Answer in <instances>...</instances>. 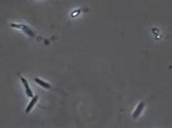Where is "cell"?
Returning <instances> with one entry per match:
<instances>
[{
	"label": "cell",
	"mask_w": 172,
	"mask_h": 128,
	"mask_svg": "<svg viewBox=\"0 0 172 128\" xmlns=\"http://www.w3.org/2000/svg\"><path fill=\"white\" fill-rule=\"evenodd\" d=\"M145 109V102H139L138 106H136V109L134 110V112H133L132 114V117L133 118H137L139 115H141V113L143 112V110Z\"/></svg>",
	"instance_id": "4"
},
{
	"label": "cell",
	"mask_w": 172,
	"mask_h": 128,
	"mask_svg": "<svg viewBox=\"0 0 172 128\" xmlns=\"http://www.w3.org/2000/svg\"><path fill=\"white\" fill-rule=\"evenodd\" d=\"M18 75H19L20 81H22L23 86H24V88H25V93H26V96H27V97H29V98L34 97V92L32 91L31 87H29V81H27V79H26V78H24V77H23L22 75L20 74V73H19Z\"/></svg>",
	"instance_id": "2"
},
{
	"label": "cell",
	"mask_w": 172,
	"mask_h": 128,
	"mask_svg": "<svg viewBox=\"0 0 172 128\" xmlns=\"http://www.w3.org/2000/svg\"><path fill=\"white\" fill-rule=\"evenodd\" d=\"M34 81H35V83L37 84L39 87H42V88L44 89H52V86L50 85L49 83H47V81H43V79H40V78H38V77H35L34 78Z\"/></svg>",
	"instance_id": "5"
},
{
	"label": "cell",
	"mask_w": 172,
	"mask_h": 128,
	"mask_svg": "<svg viewBox=\"0 0 172 128\" xmlns=\"http://www.w3.org/2000/svg\"><path fill=\"white\" fill-rule=\"evenodd\" d=\"M11 27H13V28H17V29H21L24 34H26L29 37L31 38H37V36H36L35 32L33 31V29L31 28L29 26H27V25L25 24H15V23H11L10 24Z\"/></svg>",
	"instance_id": "1"
},
{
	"label": "cell",
	"mask_w": 172,
	"mask_h": 128,
	"mask_svg": "<svg viewBox=\"0 0 172 128\" xmlns=\"http://www.w3.org/2000/svg\"><path fill=\"white\" fill-rule=\"evenodd\" d=\"M38 99H39V97H38L37 95H35V96H34V97H32L31 102H29V103L27 104L26 109H25V114H29V112H31L32 110H33V107L36 106V103H37Z\"/></svg>",
	"instance_id": "3"
}]
</instances>
